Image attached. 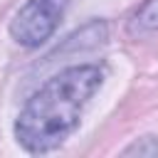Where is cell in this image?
Returning <instances> with one entry per match:
<instances>
[{
  "label": "cell",
  "instance_id": "1",
  "mask_svg": "<svg viewBox=\"0 0 158 158\" xmlns=\"http://www.w3.org/2000/svg\"><path fill=\"white\" fill-rule=\"evenodd\" d=\"M104 81L96 64H77L47 79L22 106L15 121V138L27 153L59 148L79 126L81 111Z\"/></svg>",
  "mask_w": 158,
  "mask_h": 158
},
{
  "label": "cell",
  "instance_id": "3",
  "mask_svg": "<svg viewBox=\"0 0 158 158\" xmlns=\"http://www.w3.org/2000/svg\"><path fill=\"white\" fill-rule=\"evenodd\" d=\"M158 30V0H146L128 20L131 35H151Z\"/></svg>",
  "mask_w": 158,
  "mask_h": 158
},
{
  "label": "cell",
  "instance_id": "2",
  "mask_svg": "<svg viewBox=\"0 0 158 158\" xmlns=\"http://www.w3.org/2000/svg\"><path fill=\"white\" fill-rule=\"evenodd\" d=\"M69 0H27L10 22V35L17 44L35 49L44 44L59 27Z\"/></svg>",
  "mask_w": 158,
  "mask_h": 158
}]
</instances>
